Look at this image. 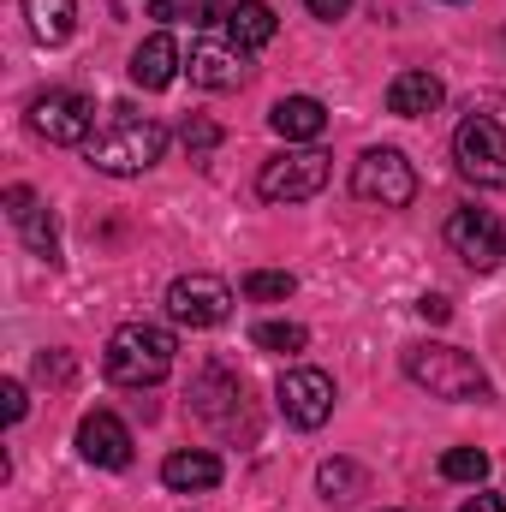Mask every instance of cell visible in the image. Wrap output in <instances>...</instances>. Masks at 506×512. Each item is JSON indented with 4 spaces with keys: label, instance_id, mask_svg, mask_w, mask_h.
Listing matches in <instances>:
<instances>
[{
    "label": "cell",
    "instance_id": "cell-7",
    "mask_svg": "<svg viewBox=\"0 0 506 512\" xmlns=\"http://www.w3.org/2000/svg\"><path fill=\"white\" fill-rule=\"evenodd\" d=\"M167 316L179 328H221L233 316V286L221 274H179L167 286Z\"/></svg>",
    "mask_w": 506,
    "mask_h": 512
},
{
    "label": "cell",
    "instance_id": "cell-18",
    "mask_svg": "<svg viewBox=\"0 0 506 512\" xmlns=\"http://www.w3.org/2000/svg\"><path fill=\"white\" fill-rule=\"evenodd\" d=\"M161 483L173 495H203V489L221 483V459L215 453H167L161 459Z\"/></svg>",
    "mask_w": 506,
    "mask_h": 512
},
{
    "label": "cell",
    "instance_id": "cell-21",
    "mask_svg": "<svg viewBox=\"0 0 506 512\" xmlns=\"http://www.w3.org/2000/svg\"><path fill=\"white\" fill-rule=\"evenodd\" d=\"M316 489H322V501L346 507V501H358V495L370 489V477H364V465H352V459H328V465L316 471Z\"/></svg>",
    "mask_w": 506,
    "mask_h": 512
},
{
    "label": "cell",
    "instance_id": "cell-22",
    "mask_svg": "<svg viewBox=\"0 0 506 512\" xmlns=\"http://www.w3.org/2000/svg\"><path fill=\"white\" fill-rule=\"evenodd\" d=\"M292 292H298V280H292L286 268H251V274H245V298H251V304H286Z\"/></svg>",
    "mask_w": 506,
    "mask_h": 512
},
{
    "label": "cell",
    "instance_id": "cell-24",
    "mask_svg": "<svg viewBox=\"0 0 506 512\" xmlns=\"http://www.w3.org/2000/svg\"><path fill=\"white\" fill-rule=\"evenodd\" d=\"M304 328L298 322H256L251 328V346H262V352H304Z\"/></svg>",
    "mask_w": 506,
    "mask_h": 512
},
{
    "label": "cell",
    "instance_id": "cell-4",
    "mask_svg": "<svg viewBox=\"0 0 506 512\" xmlns=\"http://www.w3.org/2000/svg\"><path fill=\"white\" fill-rule=\"evenodd\" d=\"M352 191H358L364 203H376V209H411V197H417V173H411L405 149H393V143L364 149V155L352 161Z\"/></svg>",
    "mask_w": 506,
    "mask_h": 512
},
{
    "label": "cell",
    "instance_id": "cell-29",
    "mask_svg": "<svg viewBox=\"0 0 506 512\" xmlns=\"http://www.w3.org/2000/svg\"><path fill=\"white\" fill-rule=\"evenodd\" d=\"M417 316H423V322H447L453 310H447V298H423V304H417Z\"/></svg>",
    "mask_w": 506,
    "mask_h": 512
},
{
    "label": "cell",
    "instance_id": "cell-10",
    "mask_svg": "<svg viewBox=\"0 0 506 512\" xmlns=\"http://www.w3.org/2000/svg\"><path fill=\"white\" fill-rule=\"evenodd\" d=\"M30 131L48 137V143H90L96 108H90V96H78V90H48V96L30 102Z\"/></svg>",
    "mask_w": 506,
    "mask_h": 512
},
{
    "label": "cell",
    "instance_id": "cell-6",
    "mask_svg": "<svg viewBox=\"0 0 506 512\" xmlns=\"http://www.w3.org/2000/svg\"><path fill=\"white\" fill-rule=\"evenodd\" d=\"M328 185V155L322 149H280L274 161H262V173H256V191L268 197V203H310L316 191Z\"/></svg>",
    "mask_w": 506,
    "mask_h": 512
},
{
    "label": "cell",
    "instance_id": "cell-1",
    "mask_svg": "<svg viewBox=\"0 0 506 512\" xmlns=\"http://www.w3.org/2000/svg\"><path fill=\"white\" fill-rule=\"evenodd\" d=\"M405 376L423 387V393H435V399H453V405H465V399H489V376H483V364L465 352V346H447V340H423V346H405Z\"/></svg>",
    "mask_w": 506,
    "mask_h": 512
},
{
    "label": "cell",
    "instance_id": "cell-14",
    "mask_svg": "<svg viewBox=\"0 0 506 512\" xmlns=\"http://www.w3.org/2000/svg\"><path fill=\"white\" fill-rule=\"evenodd\" d=\"M191 405H197V417H209V423H221V429H233L239 417L227 411V405H239L245 411V382L233 376V370H221V364H209L197 382H191Z\"/></svg>",
    "mask_w": 506,
    "mask_h": 512
},
{
    "label": "cell",
    "instance_id": "cell-20",
    "mask_svg": "<svg viewBox=\"0 0 506 512\" xmlns=\"http://www.w3.org/2000/svg\"><path fill=\"white\" fill-rule=\"evenodd\" d=\"M24 18H30V36L48 42V48L78 30V6L72 0H24Z\"/></svg>",
    "mask_w": 506,
    "mask_h": 512
},
{
    "label": "cell",
    "instance_id": "cell-28",
    "mask_svg": "<svg viewBox=\"0 0 506 512\" xmlns=\"http://www.w3.org/2000/svg\"><path fill=\"white\" fill-rule=\"evenodd\" d=\"M304 6H310V12H316V18H328V24H334V18H346V12H352V0H304Z\"/></svg>",
    "mask_w": 506,
    "mask_h": 512
},
{
    "label": "cell",
    "instance_id": "cell-27",
    "mask_svg": "<svg viewBox=\"0 0 506 512\" xmlns=\"http://www.w3.org/2000/svg\"><path fill=\"white\" fill-rule=\"evenodd\" d=\"M0 399H6V423H24V411H30L24 382H0Z\"/></svg>",
    "mask_w": 506,
    "mask_h": 512
},
{
    "label": "cell",
    "instance_id": "cell-30",
    "mask_svg": "<svg viewBox=\"0 0 506 512\" xmlns=\"http://www.w3.org/2000/svg\"><path fill=\"white\" fill-rule=\"evenodd\" d=\"M459 512H506V501L501 495H477V501H465Z\"/></svg>",
    "mask_w": 506,
    "mask_h": 512
},
{
    "label": "cell",
    "instance_id": "cell-2",
    "mask_svg": "<svg viewBox=\"0 0 506 512\" xmlns=\"http://www.w3.org/2000/svg\"><path fill=\"white\" fill-rule=\"evenodd\" d=\"M161 155H167V131L155 126V120L126 114V108H114V120L90 137V167H96V173H114V179L149 173Z\"/></svg>",
    "mask_w": 506,
    "mask_h": 512
},
{
    "label": "cell",
    "instance_id": "cell-8",
    "mask_svg": "<svg viewBox=\"0 0 506 512\" xmlns=\"http://www.w3.org/2000/svg\"><path fill=\"white\" fill-rule=\"evenodd\" d=\"M274 399H280V417H286L292 429H322V423L334 417V376L298 364V370H286V376L274 382Z\"/></svg>",
    "mask_w": 506,
    "mask_h": 512
},
{
    "label": "cell",
    "instance_id": "cell-3",
    "mask_svg": "<svg viewBox=\"0 0 506 512\" xmlns=\"http://www.w3.org/2000/svg\"><path fill=\"white\" fill-rule=\"evenodd\" d=\"M173 334L167 328H155V322H126V328H114V340H108V352H102V370H108V382L120 387H155L167 370H173Z\"/></svg>",
    "mask_w": 506,
    "mask_h": 512
},
{
    "label": "cell",
    "instance_id": "cell-26",
    "mask_svg": "<svg viewBox=\"0 0 506 512\" xmlns=\"http://www.w3.org/2000/svg\"><path fill=\"white\" fill-rule=\"evenodd\" d=\"M149 18L179 24V18H203V6H197V0H149Z\"/></svg>",
    "mask_w": 506,
    "mask_h": 512
},
{
    "label": "cell",
    "instance_id": "cell-19",
    "mask_svg": "<svg viewBox=\"0 0 506 512\" xmlns=\"http://www.w3.org/2000/svg\"><path fill=\"white\" fill-rule=\"evenodd\" d=\"M221 24H227V42H239L245 54H256V48L274 42V6H268V0H233Z\"/></svg>",
    "mask_w": 506,
    "mask_h": 512
},
{
    "label": "cell",
    "instance_id": "cell-17",
    "mask_svg": "<svg viewBox=\"0 0 506 512\" xmlns=\"http://www.w3.org/2000/svg\"><path fill=\"white\" fill-rule=\"evenodd\" d=\"M268 126L280 131L286 143H316V137L328 131V108H322L316 96H280V102L268 108Z\"/></svg>",
    "mask_w": 506,
    "mask_h": 512
},
{
    "label": "cell",
    "instance_id": "cell-11",
    "mask_svg": "<svg viewBox=\"0 0 506 512\" xmlns=\"http://www.w3.org/2000/svg\"><path fill=\"white\" fill-rule=\"evenodd\" d=\"M185 72H191V84H203V90H239V84L251 78V54H245L239 42H215V36H203V42L191 48Z\"/></svg>",
    "mask_w": 506,
    "mask_h": 512
},
{
    "label": "cell",
    "instance_id": "cell-12",
    "mask_svg": "<svg viewBox=\"0 0 506 512\" xmlns=\"http://www.w3.org/2000/svg\"><path fill=\"white\" fill-rule=\"evenodd\" d=\"M78 453L102 471H126L131 465V429L114 417V411H90L78 423Z\"/></svg>",
    "mask_w": 506,
    "mask_h": 512
},
{
    "label": "cell",
    "instance_id": "cell-9",
    "mask_svg": "<svg viewBox=\"0 0 506 512\" xmlns=\"http://www.w3.org/2000/svg\"><path fill=\"white\" fill-rule=\"evenodd\" d=\"M447 245H453V256H459L465 268L489 274V268L506 262V227L489 209H453V215H447Z\"/></svg>",
    "mask_w": 506,
    "mask_h": 512
},
{
    "label": "cell",
    "instance_id": "cell-16",
    "mask_svg": "<svg viewBox=\"0 0 506 512\" xmlns=\"http://www.w3.org/2000/svg\"><path fill=\"white\" fill-rule=\"evenodd\" d=\"M179 42L167 36V30H155L149 42H137V54H131V84L137 90H167L173 78H179Z\"/></svg>",
    "mask_w": 506,
    "mask_h": 512
},
{
    "label": "cell",
    "instance_id": "cell-25",
    "mask_svg": "<svg viewBox=\"0 0 506 512\" xmlns=\"http://www.w3.org/2000/svg\"><path fill=\"white\" fill-rule=\"evenodd\" d=\"M179 143H185L191 155H209V149L221 143V126H215V120H203V114H191V120L179 126Z\"/></svg>",
    "mask_w": 506,
    "mask_h": 512
},
{
    "label": "cell",
    "instance_id": "cell-5",
    "mask_svg": "<svg viewBox=\"0 0 506 512\" xmlns=\"http://www.w3.org/2000/svg\"><path fill=\"white\" fill-rule=\"evenodd\" d=\"M453 161L471 185L483 191H506V131L489 114H471L465 126L453 131Z\"/></svg>",
    "mask_w": 506,
    "mask_h": 512
},
{
    "label": "cell",
    "instance_id": "cell-13",
    "mask_svg": "<svg viewBox=\"0 0 506 512\" xmlns=\"http://www.w3.org/2000/svg\"><path fill=\"white\" fill-rule=\"evenodd\" d=\"M6 221L24 233V245L42 262H60V233H54V221H48V209L36 203L30 185H6Z\"/></svg>",
    "mask_w": 506,
    "mask_h": 512
},
{
    "label": "cell",
    "instance_id": "cell-15",
    "mask_svg": "<svg viewBox=\"0 0 506 512\" xmlns=\"http://www.w3.org/2000/svg\"><path fill=\"white\" fill-rule=\"evenodd\" d=\"M447 102V90H441V78L435 72H393V84H387V114H399V120H423V114H435Z\"/></svg>",
    "mask_w": 506,
    "mask_h": 512
},
{
    "label": "cell",
    "instance_id": "cell-23",
    "mask_svg": "<svg viewBox=\"0 0 506 512\" xmlns=\"http://www.w3.org/2000/svg\"><path fill=\"white\" fill-rule=\"evenodd\" d=\"M441 477L447 483H483L489 477V453L483 447H447L441 453Z\"/></svg>",
    "mask_w": 506,
    "mask_h": 512
}]
</instances>
